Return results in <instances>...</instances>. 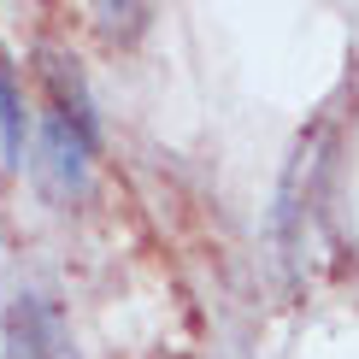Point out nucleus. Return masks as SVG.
I'll use <instances>...</instances> for the list:
<instances>
[{"instance_id": "nucleus-1", "label": "nucleus", "mask_w": 359, "mask_h": 359, "mask_svg": "<svg viewBox=\"0 0 359 359\" xmlns=\"http://www.w3.org/2000/svg\"><path fill=\"white\" fill-rule=\"evenodd\" d=\"M6 359H77V341H71V324L48 294L24 289L18 301L6 306Z\"/></svg>"}, {"instance_id": "nucleus-2", "label": "nucleus", "mask_w": 359, "mask_h": 359, "mask_svg": "<svg viewBox=\"0 0 359 359\" xmlns=\"http://www.w3.org/2000/svg\"><path fill=\"white\" fill-rule=\"evenodd\" d=\"M88 159H95V142H88L83 130H71L59 112L41 118V183L53 194H83Z\"/></svg>"}, {"instance_id": "nucleus-3", "label": "nucleus", "mask_w": 359, "mask_h": 359, "mask_svg": "<svg viewBox=\"0 0 359 359\" xmlns=\"http://www.w3.org/2000/svg\"><path fill=\"white\" fill-rule=\"evenodd\" d=\"M0 154H6V165H24V107L6 77V59H0Z\"/></svg>"}]
</instances>
